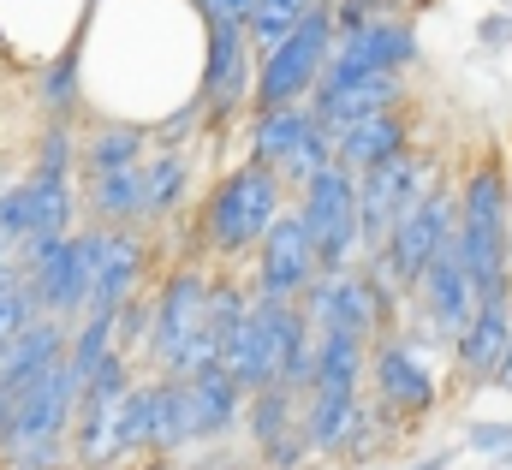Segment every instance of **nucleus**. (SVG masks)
<instances>
[{
    "label": "nucleus",
    "instance_id": "obj_1",
    "mask_svg": "<svg viewBox=\"0 0 512 470\" xmlns=\"http://www.w3.org/2000/svg\"><path fill=\"white\" fill-rule=\"evenodd\" d=\"M221 369L256 393V387H292L298 399L310 393V375H316V334L310 322L298 316V304H280V298H251L233 346L221 352Z\"/></svg>",
    "mask_w": 512,
    "mask_h": 470
},
{
    "label": "nucleus",
    "instance_id": "obj_2",
    "mask_svg": "<svg viewBox=\"0 0 512 470\" xmlns=\"http://www.w3.org/2000/svg\"><path fill=\"white\" fill-rule=\"evenodd\" d=\"M453 244H459V262L477 298L512 292V179L501 173V161H483L465 179Z\"/></svg>",
    "mask_w": 512,
    "mask_h": 470
},
{
    "label": "nucleus",
    "instance_id": "obj_3",
    "mask_svg": "<svg viewBox=\"0 0 512 470\" xmlns=\"http://www.w3.org/2000/svg\"><path fill=\"white\" fill-rule=\"evenodd\" d=\"M143 352L155 363V375H197L215 357V340H209V274L203 268H173L161 280V292L149 298V340Z\"/></svg>",
    "mask_w": 512,
    "mask_h": 470
},
{
    "label": "nucleus",
    "instance_id": "obj_4",
    "mask_svg": "<svg viewBox=\"0 0 512 470\" xmlns=\"http://www.w3.org/2000/svg\"><path fill=\"white\" fill-rule=\"evenodd\" d=\"M298 316L310 322V334H352L364 346H376L393 334V292L376 274L340 268V274H316L298 298Z\"/></svg>",
    "mask_w": 512,
    "mask_h": 470
},
{
    "label": "nucleus",
    "instance_id": "obj_5",
    "mask_svg": "<svg viewBox=\"0 0 512 470\" xmlns=\"http://www.w3.org/2000/svg\"><path fill=\"white\" fill-rule=\"evenodd\" d=\"M453 227H459V197H453V185H435L429 179V191L417 197V209H405L399 227L387 233V244L370 256L376 262L370 274L387 280V292H417L423 268L453 244Z\"/></svg>",
    "mask_w": 512,
    "mask_h": 470
},
{
    "label": "nucleus",
    "instance_id": "obj_6",
    "mask_svg": "<svg viewBox=\"0 0 512 470\" xmlns=\"http://www.w3.org/2000/svg\"><path fill=\"white\" fill-rule=\"evenodd\" d=\"M328 54H334V6L316 0V6L292 24V36H286L274 54H262V66H256V90H251L256 114H274V108H298V102H310V90H316Z\"/></svg>",
    "mask_w": 512,
    "mask_h": 470
},
{
    "label": "nucleus",
    "instance_id": "obj_7",
    "mask_svg": "<svg viewBox=\"0 0 512 470\" xmlns=\"http://www.w3.org/2000/svg\"><path fill=\"white\" fill-rule=\"evenodd\" d=\"M274 215H280V179L268 167L245 161V167H233L209 191V203H203V244L221 250V256L256 250L262 233L274 227Z\"/></svg>",
    "mask_w": 512,
    "mask_h": 470
},
{
    "label": "nucleus",
    "instance_id": "obj_8",
    "mask_svg": "<svg viewBox=\"0 0 512 470\" xmlns=\"http://www.w3.org/2000/svg\"><path fill=\"white\" fill-rule=\"evenodd\" d=\"M18 268H24V286H30L36 310L72 328V322L84 316V304H90L96 227L66 233V238H42V244H24V250H18Z\"/></svg>",
    "mask_w": 512,
    "mask_h": 470
},
{
    "label": "nucleus",
    "instance_id": "obj_9",
    "mask_svg": "<svg viewBox=\"0 0 512 470\" xmlns=\"http://www.w3.org/2000/svg\"><path fill=\"white\" fill-rule=\"evenodd\" d=\"M251 161L268 167L280 179V191H304L328 161H334V131L310 114L304 102L298 108H274V114H256L251 125Z\"/></svg>",
    "mask_w": 512,
    "mask_h": 470
},
{
    "label": "nucleus",
    "instance_id": "obj_10",
    "mask_svg": "<svg viewBox=\"0 0 512 470\" xmlns=\"http://www.w3.org/2000/svg\"><path fill=\"white\" fill-rule=\"evenodd\" d=\"M298 221H304V233L316 244L322 274H340V268H352L364 256V244H358V179L340 161H328L298 191Z\"/></svg>",
    "mask_w": 512,
    "mask_h": 470
},
{
    "label": "nucleus",
    "instance_id": "obj_11",
    "mask_svg": "<svg viewBox=\"0 0 512 470\" xmlns=\"http://www.w3.org/2000/svg\"><path fill=\"white\" fill-rule=\"evenodd\" d=\"M370 405L382 411L393 429H411V423H429V411L441 405V387H435V369L423 363V352L411 340H376L370 346Z\"/></svg>",
    "mask_w": 512,
    "mask_h": 470
},
{
    "label": "nucleus",
    "instance_id": "obj_12",
    "mask_svg": "<svg viewBox=\"0 0 512 470\" xmlns=\"http://www.w3.org/2000/svg\"><path fill=\"white\" fill-rule=\"evenodd\" d=\"M72 221H78V191H72V179H60V173H24L18 185L0 191V238H6L12 250L42 244V238L78 233Z\"/></svg>",
    "mask_w": 512,
    "mask_h": 470
},
{
    "label": "nucleus",
    "instance_id": "obj_13",
    "mask_svg": "<svg viewBox=\"0 0 512 470\" xmlns=\"http://www.w3.org/2000/svg\"><path fill=\"white\" fill-rule=\"evenodd\" d=\"M423 191H429V161L417 149H405V155H393L382 167L358 173V244H364V256L382 250L387 233L399 227V215L417 209Z\"/></svg>",
    "mask_w": 512,
    "mask_h": 470
},
{
    "label": "nucleus",
    "instance_id": "obj_14",
    "mask_svg": "<svg viewBox=\"0 0 512 470\" xmlns=\"http://www.w3.org/2000/svg\"><path fill=\"white\" fill-rule=\"evenodd\" d=\"M256 90V54L251 36L239 18H209V60H203V90H197V108L209 125H227L251 102Z\"/></svg>",
    "mask_w": 512,
    "mask_h": 470
},
{
    "label": "nucleus",
    "instance_id": "obj_15",
    "mask_svg": "<svg viewBox=\"0 0 512 470\" xmlns=\"http://www.w3.org/2000/svg\"><path fill=\"white\" fill-rule=\"evenodd\" d=\"M298 411H304V399L292 393V387H256L245 393V441H251V465L256 470H298L310 459V447H304V435H298Z\"/></svg>",
    "mask_w": 512,
    "mask_h": 470
},
{
    "label": "nucleus",
    "instance_id": "obj_16",
    "mask_svg": "<svg viewBox=\"0 0 512 470\" xmlns=\"http://www.w3.org/2000/svg\"><path fill=\"white\" fill-rule=\"evenodd\" d=\"M322 274V262H316V244L304 233V221H298V209L286 215H274V227L262 233L256 244V298H280V304H298L304 298V286Z\"/></svg>",
    "mask_w": 512,
    "mask_h": 470
},
{
    "label": "nucleus",
    "instance_id": "obj_17",
    "mask_svg": "<svg viewBox=\"0 0 512 470\" xmlns=\"http://www.w3.org/2000/svg\"><path fill=\"white\" fill-rule=\"evenodd\" d=\"M149 244L137 227H96V268H90V304L84 316H120L131 298H143Z\"/></svg>",
    "mask_w": 512,
    "mask_h": 470
},
{
    "label": "nucleus",
    "instance_id": "obj_18",
    "mask_svg": "<svg viewBox=\"0 0 512 470\" xmlns=\"http://www.w3.org/2000/svg\"><path fill=\"white\" fill-rule=\"evenodd\" d=\"M417 60V30L405 24V18H364V24H352V30H334V54H328V66L322 72H405Z\"/></svg>",
    "mask_w": 512,
    "mask_h": 470
},
{
    "label": "nucleus",
    "instance_id": "obj_19",
    "mask_svg": "<svg viewBox=\"0 0 512 470\" xmlns=\"http://www.w3.org/2000/svg\"><path fill=\"white\" fill-rule=\"evenodd\" d=\"M304 108L322 119L328 131H340V125H352V119L405 108V84H399L393 72H322Z\"/></svg>",
    "mask_w": 512,
    "mask_h": 470
},
{
    "label": "nucleus",
    "instance_id": "obj_20",
    "mask_svg": "<svg viewBox=\"0 0 512 470\" xmlns=\"http://www.w3.org/2000/svg\"><path fill=\"white\" fill-rule=\"evenodd\" d=\"M417 304H423V316H429V328L453 346L465 328H471V310H477V292H471V274H465V262H459V244H447L429 268H423V280H417Z\"/></svg>",
    "mask_w": 512,
    "mask_h": 470
},
{
    "label": "nucleus",
    "instance_id": "obj_21",
    "mask_svg": "<svg viewBox=\"0 0 512 470\" xmlns=\"http://www.w3.org/2000/svg\"><path fill=\"white\" fill-rule=\"evenodd\" d=\"M185 399H191V423H197V453L233 441V429L245 423V387H239L221 363L185 375Z\"/></svg>",
    "mask_w": 512,
    "mask_h": 470
},
{
    "label": "nucleus",
    "instance_id": "obj_22",
    "mask_svg": "<svg viewBox=\"0 0 512 470\" xmlns=\"http://www.w3.org/2000/svg\"><path fill=\"white\" fill-rule=\"evenodd\" d=\"M405 149H411V119H405V108L352 119V125L334 131V161H340L352 179L370 173V167H382V161H393V155H405Z\"/></svg>",
    "mask_w": 512,
    "mask_h": 470
},
{
    "label": "nucleus",
    "instance_id": "obj_23",
    "mask_svg": "<svg viewBox=\"0 0 512 470\" xmlns=\"http://www.w3.org/2000/svg\"><path fill=\"white\" fill-rule=\"evenodd\" d=\"M512 340V292H495V298H477V310H471V328L453 340V357H459V375L477 387V381H489L495 375V363L507 352Z\"/></svg>",
    "mask_w": 512,
    "mask_h": 470
},
{
    "label": "nucleus",
    "instance_id": "obj_24",
    "mask_svg": "<svg viewBox=\"0 0 512 470\" xmlns=\"http://www.w3.org/2000/svg\"><path fill=\"white\" fill-rule=\"evenodd\" d=\"M358 411H364V393H328V387H310V393H304V411H298V435H304L310 459H334L340 441L352 435Z\"/></svg>",
    "mask_w": 512,
    "mask_h": 470
},
{
    "label": "nucleus",
    "instance_id": "obj_25",
    "mask_svg": "<svg viewBox=\"0 0 512 470\" xmlns=\"http://www.w3.org/2000/svg\"><path fill=\"white\" fill-rule=\"evenodd\" d=\"M84 209L90 227H143V167L84 179Z\"/></svg>",
    "mask_w": 512,
    "mask_h": 470
},
{
    "label": "nucleus",
    "instance_id": "obj_26",
    "mask_svg": "<svg viewBox=\"0 0 512 470\" xmlns=\"http://www.w3.org/2000/svg\"><path fill=\"white\" fill-rule=\"evenodd\" d=\"M143 155H149V131H137V125H96L90 137H78V173L84 179L143 167Z\"/></svg>",
    "mask_w": 512,
    "mask_h": 470
},
{
    "label": "nucleus",
    "instance_id": "obj_27",
    "mask_svg": "<svg viewBox=\"0 0 512 470\" xmlns=\"http://www.w3.org/2000/svg\"><path fill=\"white\" fill-rule=\"evenodd\" d=\"M370 381V346L352 340V334H316V375L310 387H328V393H364Z\"/></svg>",
    "mask_w": 512,
    "mask_h": 470
},
{
    "label": "nucleus",
    "instance_id": "obj_28",
    "mask_svg": "<svg viewBox=\"0 0 512 470\" xmlns=\"http://www.w3.org/2000/svg\"><path fill=\"white\" fill-rule=\"evenodd\" d=\"M191 191V155L185 149H155L143 155V221H167Z\"/></svg>",
    "mask_w": 512,
    "mask_h": 470
},
{
    "label": "nucleus",
    "instance_id": "obj_29",
    "mask_svg": "<svg viewBox=\"0 0 512 470\" xmlns=\"http://www.w3.org/2000/svg\"><path fill=\"white\" fill-rule=\"evenodd\" d=\"M149 453H155V375L131 381V393L120 399V459L149 465Z\"/></svg>",
    "mask_w": 512,
    "mask_h": 470
},
{
    "label": "nucleus",
    "instance_id": "obj_30",
    "mask_svg": "<svg viewBox=\"0 0 512 470\" xmlns=\"http://www.w3.org/2000/svg\"><path fill=\"white\" fill-rule=\"evenodd\" d=\"M78 102H84V84H78V48L54 54L36 78V108L42 119H78Z\"/></svg>",
    "mask_w": 512,
    "mask_h": 470
},
{
    "label": "nucleus",
    "instance_id": "obj_31",
    "mask_svg": "<svg viewBox=\"0 0 512 470\" xmlns=\"http://www.w3.org/2000/svg\"><path fill=\"white\" fill-rule=\"evenodd\" d=\"M42 310H36V298H30V286H24V268L12 262V268H0V352L36 322Z\"/></svg>",
    "mask_w": 512,
    "mask_h": 470
},
{
    "label": "nucleus",
    "instance_id": "obj_32",
    "mask_svg": "<svg viewBox=\"0 0 512 470\" xmlns=\"http://www.w3.org/2000/svg\"><path fill=\"white\" fill-rule=\"evenodd\" d=\"M30 173H60V179L78 173V131H72V119H42V137H36V161H30Z\"/></svg>",
    "mask_w": 512,
    "mask_h": 470
},
{
    "label": "nucleus",
    "instance_id": "obj_33",
    "mask_svg": "<svg viewBox=\"0 0 512 470\" xmlns=\"http://www.w3.org/2000/svg\"><path fill=\"white\" fill-rule=\"evenodd\" d=\"M465 447L483 453V459H495V465H512V423H471Z\"/></svg>",
    "mask_w": 512,
    "mask_h": 470
},
{
    "label": "nucleus",
    "instance_id": "obj_34",
    "mask_svg": "<svg viewBox=\"0 0 512 470\" xmlns=\"http://www.w3.org/2000/svg\"><path fill=\"white\" fill-rule=\"evenodd\" d=\"M179 470H256V465H239V459H233V453H221V447H203V453L179 459Z\"/></svg>",
    "mask_w": 512,
    "mask_h": 470
},
{
    "label": "nucleus",
    "instance_id": "obj_35",
    "mask_svg": "<svg viewBox=\"0 0 512 470\" xmlns=\"http://www.w3.org/2000/svg\"><path fill=\"white\" fill-rule=\"evenodd\" d=\"M501 393H512V340H507V352H501V363H495V375H489Z\"/></svg>",
    "mask_w": 512,
    "mask_h": 470
},
{
    "label": "nucleus",
    "instance_id": "obj_36",
    "mask_svg": "<svg viewBox=\"0 0 512 470\" xmlns=\"http://www.w3.org/2000/svg\"><path fill=\"white\" fill-rule=\"evenodd\" d=\"M453 465V447H441V453H429V459H417L411 470H447Z\"/></svg>",
    "mask_w": 512,
    "mask_h": 470
},
{
    "label": "nucleus",
    "instance_id": "obj_37",
    "mask_svg": "<svg viewBox=\"0 0 512 470\" xmlns=\"http://www.w3.org/2000/svg\"><path fill=\"white\" fill-rule=\"evenodd\" d=\"M12 262H18V250H12V244L0 238V268H12Z\"/></svg>",
    "mask_w": 512,
    "mask_h": 470
},
{
    "label": "nucleus",
    "instance_id": "obj_38",
    "mask_svg": "<svg viewBox=\"0 0 512 470\" xmlns=\"http://www.w3.org/2000/svg\"><path fill=\"white\" fill-rule=\"evenodd\" d=\"M358 6H370V12H387V6H399V0H358ZM411 6V0H405Z\"/></svg>",
    "mask_w": 512,
    "mask_h": 470
}]
</instances>
